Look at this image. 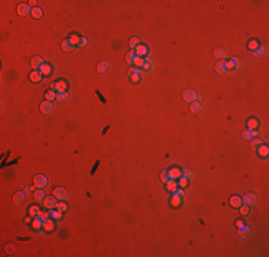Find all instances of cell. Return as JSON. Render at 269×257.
Masks as SVG:
<instances>
[{"label": "cell", "instance_id": "6da1fadb", "mask_svg": "<svg viewBox=\"0 0 269 257\" xmlns=\"http://www.w3.org/2000/svg\"><path fill=\"white\" fill-rule=\"evenodd\" d=\"M33 184L37 187V189H46L47 184H49V180L45 174H37V176H34V180H33Z\"/></svg>", "mask_w": 269, "mask_h": 257}, {"label": "cell", "instance_id": "7a4b0ae2", "mask_svg": "<svg viewBox=\"0 0 269 257\" xmlns=\"http://www.w3.org/2000/svg\"><path fill=\"white\" fill-rule=\"evenodd\" d=\"M53 196H54L57 200H67V199H69V193H67V190L63 189V187H57V189H54Z\"/></svg>", "mask_w": 269, "mask_h": 257}, {"label": "cell", "instance_id": "3957f363", "mask_svg": "<svg viewBox=\"0 0 269 257\" xmlns=\"http://www.w3.org/2000/svg\"><path fill=\"white\" fill-rule=\"evenodd\" d=\"M43 204L46 206V209L53 210V209L56 207V204H57V199H56L54 196H46L45 200H43Z\"/></svg>", "mask_w": 269, "mask_h": 257}, {"label": "cell", "instance_id": "277c9868", "mask_svg": "<svg viewBox=\"0 0 269 257\" xmlns=\"http://www.w3.org/2000/svg\"><path fill=\"white\" fill-rule=\"evenodd\" d=\"M183 99L186 100V102H189V103H193V102H196L197 100V94H196V91L195 90H185V93H183Z\"/></svg>", "mask_w": 269, "mask_h": 257}, {"label": "cell", "instance_id": "5b68a950", "mask_svg": "<svg viewBox=\"0 0 269 257\" xmlns=\"http://www.w3.org/2000/svg\"><path fill=\"white\" fill-rule=\"evenodd\" d=\"M66 89H67V83L63 80H59V82L52 84V90H54L56 93H63V91H66Z\"/></svg>", "mask_w": 269, "mask_h": 257}, {"label": "cell", "instance_id": "8992f818", "mask_svg": "<svg viewBox=\"0 0 269 257\" xmlns=\"http://www.w3.org/2000/svg\"><path fill=\"white\" fill-rule=\"evenodd\" d=\"M17 13H19L20 16H29L30 13H32V7L26 4V3H22L17 6Z\"/></svg>", "mask_w": 269, "mask_h": 257}, {"label": "cell", "instance_id": "52a82bcc", "mask_svg": "<svg viewBox=\"0 0 269 257\" xmlns=\"http://www.w3.org/2000/svg\"><path fill=\"white\" fill-rule=\"evenodd\" d=\"M40 110H42V113H45V114H50V113L53 111V104H52V102H49V100L43 102L42 104H40Z\"/></svg>", "mask_w": 269, "mask_h": 257}, {"label": "cell", "instance_id": "ba28073f", "mask_svg": "<svg viewBox=\"0 0 269 257\" xmlns=\"http://www.w3.org/2000/svg\"><path fill=\"white\" fill-rule=\"evenodd\" d=\"M53 229H54V221H53V218L52 217L45 218L42 230H43V231H53Z\"/></svg>", "mask_w": 269, "mask_h": 257}, {"label": "cell", "instance_id": "9c48e42d", "mask_svg": "<svg viewBox=\"0 0 269 257\" xmlns=\"http://www.w3.org/2000/svg\"><path fill=\"white\" fill-rule=\"evenodd\" d=\"M242 203H245V204H255L256 203V196L253 194V193H248V194H245L243 196V199H242Z\"/></svg>", "mask_w": 269, "mask_h": 257}, {"label": "cell", "instance_id": "30bf717a", "mask_svg": "<svg viewBox=\"0 0 269 257\" xmlns=\"http://www.w3.org/2000/svg\"><path fill=\"white\" fill-rule=\"evenodd\" d=\"M29 79L32 80V83H39L40 80L43 79V74H42L39 70H33V71H30V74H29Z\"/></svg>", "mask_w": 269, "mask_h": 257}, {"label": "cell", "instance_id": "8fae6325", "mask_svg": "<svg viewBox=\"0 0 269 257\" xmlns=\"http://www.w3.org/2000/svg\"><path fill=\"white\" fill-rule=\"evenodd\" d=\"M168 172H169V177H171V180H177L180 176H182V172H180L179 167H172V169H169Z\"/></svg>", "mask_w": 269, "mask_h": 257}, {"label": "cell", "instance_id": "7c38bea8", "mask_svg": "<svg viewBox=\"0 0 269 257\" xmlns=\"http://www.w3.org/2000/svg\"><path fill=\"white\" fill-rule=\"evenodd\" d=\"M45 64V59L43 57H33L32 59V67L34 69V70H39L40 69V66H43Z\"/></svg>", "mask_w": 269, "mask_h": 257}, {"label": "cell", "instance_id": "4fadbf2b", "mask_svg": "<svg viewBox=\"0 0 269 257\" xmlns=\"http://www.w3.org/2000/svg\"><path fill=\"white\" fill-rule=\"evenodd\" d=\"M135 53H136V56L138 57H143V56H146L148 54V47L143 45H139L136 49H135Z\"/></svg>", "mask_w": 269, "mask_h": 257}, {"label": "cell", "instance_id": "5bb4252c", "mask_svg": "<svg viewBox=\"0 0 269 257\" xmlns=\"http://www.w3.org/2000/svg\"><path fill=\"white\" fill-rule=\"evenodd\" d=\"M230 206L232 207H236V209H239L241 207V204H242V197H239V196H232L230 197Z\"/></svg>", "mask_w": 269, "mask_h": 257}, {"label": "cell", "instance_id": "9a60e30c", "mask_svg": "<svg viewBox=\"0 0 269 257\" xmlns=\"http://www.w3.org/2000/svg\"><path fill=\"white\" fill-rule=\"evenodd\" d=\"M258 136V130H245L242 133V137L245 139V140H250V139H253V137H256Z\"/></svg>", "mask_w": 269, "mask_h": 257}, {"label": "cell", "instance_id": "2e32d148", "mask_svg": "<svg viewBox=\"0 0 269 257\" xmlns=\"http://www.w3.org/2000/svg\"><path fill=\"white\" fill-rule=\"evenodd\" d=\"M26 200V193L25 192H22V193H16L14 194V203L19 206V204H22L23 201Z\"/></svg>", "mask_w": 269, "mask_h": 257}, {"label": "cell", "instance_id": "e0dca14e", "mask_svg": "<svg viewBox=\"0 0 269 257\" xmlns=\"http://www.w3.org/2000/svg\"><path fill=\"white\" fill-rule=\"evenodd\" d=\"M258 127H259V122H258V119H249L248 120V128L246 130H258Z\"/></svg>", "mask_w": 269, "mask_h": 257}, {"label": "cell", "instance_id": "ac0fdd59", "mask_svg": "<svg viewBox=\"0 0 269 257\" xmlns=\"http://www.w3.org/2000/svg\"><path fill=\"white\" fill-rule=\"evenodd\" d=\"M216 71H218V73H221V74L226 73V71H229V70H228V67H226V63H225L223 60H221V62H218V63H216Z\"/></svg>", "mask_w": 269, "mask_h": 257}, {"label": "cell", "instance_id": "d6986e66", "mask_svg": "<svg viewBox=\"0 0 269 257\" xmlns=\"http://www.w3.org/2000/svg\"><path fill=\"white\" fill-rule=\"evenodd\" d=\"M256 150H258V154H259V157H268V154H269L268 146L262 144V146H259V147L256 149Z\"/></svg>", "mask_w": 269, "mask_h": 257}, {"label": "cell", "instance_id": "ffe728a7", "mask_svg": "<svg viewBox=\"0 0 269 257\" xmlns=\"http://www.w3.org/2000/svg\"><path fill=\"white\" fill-rule=\"evenodd\" d=\"M39 71L42 73V74H43V76H49V74L52 73V66H49L47 63H45L43 66H40Z\"/></svg>", "mask_w": 269, "mask_h": 257}, {"label": "cell", "instance_id": "44dd1931", "mask_svg": "<svg viewBox=\"0 0 269 257\" xmlns=\"http://www.w3.org/2000/svg\"><path fill=\"white\" fill-rule=\"evenodd\" d=\"M43 221H45V218H40V217H34V220L32 221L33 224V229H36V230H40L42 227H43Z\"/></svg>", "mask_w": 269, "mask_h": 257}, {"label": "cell", "instance_id": "7402d4cb", "mask_svg": "<svg viewBox=\"0 0 269 257\" xmlns=\"http://www.w3.org/2000/svg\"><path fill=\"white\" fill-rule=\"evenodd\" d=\"M45 197H46V194L43 192V189H39L37 192L34 193V199H36V201H39V203H43Z\"/></svg>", "mask_w": 269, "mask_h": 257}, {"label": "cell", "instance_id": "603a6c76", "mask_svg": "<svg viewBox=\"0 0 269 257\" xmlns=\"http://www.w3.org/2000/svg\"><path fill=\"white\" fill-rule=\"evenodd\" d=\"M138 59V56H136V53H135V50H132L129 51L127 54H126V62L129 64H135V60Z\"/></svg>", "mask_w": 269, "mask_h": 257}, {"label": "cell", "instance_id": "cb8c5ba5", "mask_svg": "<svg viewBox=\"0 0 269 257\" xmlns=\"http://www.w3.org/2000/svg\"><path fill=\"white\" fill-rule=\"evenodd\" d=\"M165 184H166V189H168V190H169V192H175V190H176L177 187V181L176 180H169V181H168V183H165Z\"/></svg>", "mask_w": 269, "mask_h": 257}, {"label": "cell", "instance_id": "d4e9b609", "mask_svg": "<svg viewBox=\"0 0 269 257\" xmlns=\"http://www.w3.org/2000/svg\"><path fill=\"white\" fill-rule=\"evenodd\" d=\"M80 39H82V37H79L77 34H72V36L67 39V40H69V43H70V45H72L73 47H76V46H79Z\"/></svg>", "mask_w": 269, "mask_h": 257}, {"label": "cell", "instance_id": "484cf974", "mask_svg": "<svg viewBox=\"0 0 269 257\" xmlns=\"http://www.w3.org/2000/svg\"><path fill=\"white\" fill-rule=\"evenodd\" d=\"M39 213H40V209L37 207V206H30V207H29V216H30L32 218L37 217Z\"/></svg>", "mask_w": 269, "mask_h": 257}, {"label": "cell", "instance_id": "4316f807", "mask_svg": "<svg viewBox=\"0 0 269 257\" xmlns=\"http://www.w3.org/2000/svg\"><path fill=\"white\" fill-rule=\"evenodd\" d=\"M56 210H59V212H62V213H65V212H67V209H69V206H67V203H65V200H62L60 203H57L56 204V207H54Z\"/></svg>", "mask_w": 269, "mask_h": 257}, {"label": "cell", "instance_id": "83f0119b", "mask_svg": "<svg viewBox=\"0 0 269 257\" xmlns=\"http://www.w3.org/2000/svg\"><path fill=\"white\" fill-rule=\"evenodd\" d=\"M30 14H32L34 19H40V17L43 16V10H42L40 7H34V9H32V13H30Z\"/></svg>", "mask_w": 269, "mask_h": 257}, {"label": "cell", "instance_id": "f1b7e54d", "mask_svg": "<svg viewBox=\"0 0 269 257\" xmlns=\"http://www.w3.org/2000/svg\"><path fill=\"white\" fill-rule=\"evenodd\" d=\"M49 213H50V217H52L53 220H60V218H62V212L56 210V209H53V210H49Z\"/></svg>", "mask_w": 269, "mask_h": 257}, {"label": "cell", "instance_id": "f546056e", "mask_svg": "<svg viewBox=\"0 0 269 257\" xmlns=\"http://www.w3.org/2000/svg\"><path fill=\"white\" fill-rule=\"evenodd\" d=\"M54 99H57V93H56L54 90H49V91H46V100L52 102V100H54Z\"/></svg>", "mask_w": 269, "mask_h": 257}, {"label": "cell", "instance_id": "4dcf8cb0", "mask_svg": "<svg viewBox=\"0 0 269 257\" xmlns=\"http://www.w3.org/2000/svg\"><path fill=\"white\" fill-rule=\"evenodd\" d=\"M250 144H252V147H253V149H258L259 146H262V144H263V140L253 137V139H250Z\"/></svg>", "mask_w": 269, "mask_h": 257}, {"label": "cell", "instance_id": "1f68e13d", "mask_svg": "<svg viewBox=\"0 0 269 257\" xmlns=\"http://www.w3.org/2000/svg\"><path fill=\"white\" fill-rule=\"evenodd\" d=\"M239 234H241L242 237H249V236H250L249 227H245V226H243V227H241V229H239Z\"/></svg>", "mask_w": 269, "mask_h": 257}, {"label": "cell", "instance_id": "d6a6232c", "mask_svg": "<svg viewBox=\"0 0 269 257\" xmlns=\"http://www.w3.org/2000/svg\"><path fill=\"white\" fill-rule=\"evenodd\" d=\"M190 110H192L193 113H199V111L202 110V104H200V103L193 102L192 103V106H190Z\"/></svg>", "mask_w": 269, "mask_h": 257}, {"label": "cell", "instance_id": "836d02e7", "mask_svg": "<svg viewBox=\"0 0 269 257\" xmlns=\"http://www.w3.org/2000/svg\"><path fill=\"white\" fill-rule=\"evenodd\" d=\"M258 47H259V43H258L256 40H250L249 43H248V49H249L250 51H255Z\"/></svg>", "mask_w": 269, "mask_h": 257}, {"label": "cell", "instance_id": "e575fe53", "mask_svg": "<svg viewBox=\"0 0 269 257\" xmlns=\"http://www.w3.org/2000/svg\"><path fill=\"white\" fill-rule=\"evenodd\" d=\"M130 79H132V82H135V83H136V82H139V79H140V70H139V69H136V70H135V73H132V74H130Z\"/></svg>", "mask_w": 269, "mask_h": 257}, {"label": "cell", "instance_id": "d590c367", "mask_svg": "<svg viewBox=\"0 0 269 257\" xmlns=\"http://www.w3.org/2000/svg\"><path fill=\"white\" fill-rule=\"evenodd\" d=\"M252 53H253V56H256V57L263 56V54H265V47H263V46H259V47H258L255 51H252Z\"/></svg>", "mask_w": 269, "mask_h": 257}, {"label": "cell", "instance_id": "8d00e7d4", "mask_svg": "<svg viewBox=\"0 0 269 257\" xmlns=\"http://www.w3.org/2000/svg\"><path fill=\"white\" fill-rule=\"evenodd\" d=\"M62 49L65 51H72L73 50V46L69 43V40H65L63 43H62Z\"/></svg>", "mask_w": 269, "mask_h": 257}, {"label": "cell", "instance_id": "74e56055", "mask_svg": "<svg viewBox=\"0 0 269 257\" xmlns=\"http://www.w3.org/2000/svg\"><path fill=\"white\" fill-rule=\"evenodd\" d=\"M180 201H182V199H179L177 196H175V194L172 196L171 203H172V206H173V207H179V206H180Z\"/></svg>", "mask_w": 269, "mask_h": 257}, {"label": "cell", "instance_id": "f35d334b", "mask_svg": "<svg viewBox=\"0 0 269 257\" xmlns=\"http://www.w3.org/2000/svg\"><path fill=\"white\" fill-rule=\"evenodd\" d=\"M129 46H130V49H136L139 46V37H132L130 39V42H129Z\"/></svg>", "mask_w": 269, "mask_h": 257}, {"label": "cell", "instance_id": "ab89813d", "mask_svg": "<svg viewBox=\"0 0 269 257\" xmlns=\"http://www.w3.org/2000/svg\"><path fill=\"white\" fill-rule=\"evenodd\" d=\"M179 181H177V186L180 187V189H183V187H186V184H188V179H185L183 176H180V177H179Z\"/></svg>", "mask_w": 269, "mask_h": 257}, {"label": "cell", "instance_id": "60d3db41", "mask_svg": "<svg viewBox=\"0 0 269 257\" xmlns=\"http://www.w3.org/2000/svg\"><path fill=\"white\" fill-rule=\"evenodd\" d=\"M160 180H162L163 183H168V181L171 180V177H169V172H168V170L162 172V174H160Z\"/></svg>", "mask_w": 269, "mask_h": 257}, {"label": "cell", "instance_id": "b9f144b4", "mask_svg": "<svg viewBox=\"0 0 269 257\" xmlns=\"http://www.w3.org/2000/svg\"><path fill=\"white\" fill-rule=\"evenodd\" d=\"M143 69L146 71H148V70H152V69H153V63H152V60H149V59H146V60H145Z\"/></svg>", "mask_w": 269, "mask_h": 257}, {"label": "cell", "instance_id": "7bdbcfd3", "mask_svg": "<svg viewBox=\"0 0 269 257\" xmlns=\"http://www.w3.org/2000/svg\"><path fill=\"white\" fill-rule=\"evenodd\" d=\"M57 100H60V102L69 100V94H67V91H63V93H57Z\"/></svg>", "mask_w": 269, "mask_h": 257}, {"label": "cell", "instance_id": "ee69618b", "mask_svg": "<svg viewBox=\"0 0 269 257\" xmlns=\"http://www.w3.org/2000/svg\"><path fill=\"white\" fill-rule=\"evenodd\" d=\"M173 194H175V196H177L179 199H182V200L185 199V192H183V190H182V189H180V187H177L176 190L173 192Z\"/></svg>", "mask_w": 269, "mask_h": 257}, {"label": "cell", "instance_id": "f6af8a7d", "mask_svg": "<svg viewBox=\"0 0 269 257\" xmlns=\"http://www.w3.org/2000/svg\"><path fill=\"white\" fill-rule=\"evenodd\" d=\"M109 66H110L109 63H100V64L98 66V70L100 71V73H105V71L107 70V69H109Z\"/></svg>", "mask_w": 269, "mask_h": 257}, {"label": "cell", "instance_id": "bcb514c9", "mask_svg": "<svg viewBox=\"0 0 269 257\" xmlns=\"http://www.w3.org/2000/svg\"><path fill=\"white\" fill-rule=\"evenodd\" d=\"M182 176H183L185 179H192V177H193V172H192V170H189V169H186V170H183V172H182Z\"/></svg>", "mask_w": 269, "mask_h": 257}, {"label": "cell", "instance_id": "7dc6e473", "mask_svg": "<svg viewBox=\"0 0 269 257\" xmlns=\"http://www.w3.org/2000/svg\"><path fill=\"white\" fill-rule=\"evenodd\" d=\"M215 56H216L218 59H225L226 57V51L222 50V49H218V50L215 51Z\"/></svg>", "mask_w": 269, "mask_h": 257}, {"label": "cell", "instance_id": "c3c4849f", "mask_svg": "<svg viewBox=\"0 0 269 257\" xmlns=\"http://www.w3.org/2000/svg\"><path fill=\"white\" fill-rule=\"evenodd\" d=\"M239 209H241V213H242L243 216H246V214L249 213V206H248V204H245V203H242Z\"/></svg>", "mask_w": 269, "mask_h": 257}, {"label": "cell", "instance_id": "681fc988", "mask_svg": "<svg viewBox=\"0 0 269 257\" xmlns=\"http://www.w3.org/2000/svg\"><path fill=\"white\" fill-rule=\"evenodd\" d=\"M143 64H145L143 57H138L136 60H135V66H136V67H143Z\"/></svg>", "mask_w": 269, "mask_h": 257}, {"label": "cell", "instance_id": "f907efd6", "mask_svg": "<svg viewBox=\"0 0 269 257\" xmlns=\"http://www.w3.org/2000/svg\"><path fill=\"white\" fill-rule=\"evenodd\" d=\"M86 45H87V39H86V37H82V39H80L79 46H80V47H83V46H86Z\"/></svg>", "mask_w": 269, "mask_h": 257}, {"label": "cell", "instance_id": "816d5d0a", "mask_svg": "<svg viewBox=\"0 0 269 257\" xmlns=\"http://www.w3.org/2000/svg\"><path fill=\"white\" fill-rule=\"evenodd\" d=\"M36 4H37V1H36V0H32V1H29V6L32 7V9H34V7H36Z\"/></svg>", "mask_w": 269, "mask_h": 257}, {"label": "cell", "instance_id": "f5cc1de1", "mask_svg": "<svg viewBox=\"0 0 269 257\" xmlns=\"http://www.w3.org/2000/svg\"><path fill=\"white\" fill-rule=\"evenodd\" d=\"M236 226H238V227H239V229H241V227H243V226H245V224H243V221H242V220H238V221H236Z\"/></svg>", "mask_w": 269, "mask_h": 257}, {"label": "cell", "instance_id": "db71d44e", "mask_svg": "<svg viewBox=\"0 0 269 257\" xmlns=\"http://www.w3.org/2000/svg\"><path fill=\"white\" fill-rule=\"evenodd\" d=\"M25 220H26V223H30V221H32V218H30V217H26Z\"/></svg>", "mask_w": 269, "mask_h": 257}]
</instances>
